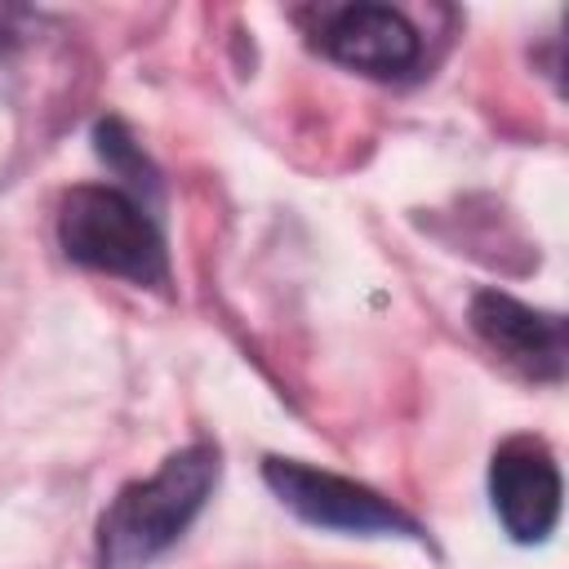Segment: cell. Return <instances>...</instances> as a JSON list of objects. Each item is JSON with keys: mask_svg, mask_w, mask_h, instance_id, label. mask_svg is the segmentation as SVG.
Segmentation results:
<instances>
[{"mask_svg": "<svg viewBox=\"0 0 569 569\" xmlns=\"http://www.w3.org/2000/svg\"><path fill=\"white\" fill-rule=\"evenodd\" d=\"M218 485V449L187 445L160 462L147 480H133L98 520V565L102 569H147L169 551L187 525L200 516Z\"/></svg>", "mask_w": 569, "mask_h": 569, "instance_id": "obj_1", "label": "cell"}, {"mask_svg": "<svg viewBox=\"0 0 569 569\" xmlns=\"http://www.w3.org/2000/svg\"><path fill=\"white\" fill-rule=\"evenodd\" d=\"M58 240L71 262L133 284H164V240L156 222L116 187H71L58 209Z\"/></svg>", "mask_w": 569, "mask_h": 569, "instance_id": "obj_2", "label": "cell"}, {"mask_svg": "<svg viewBox=\"0 0 569 569\" xmlns=\"http://www.w3.org/2000/svg\"><path fill=\"white\" fill-rule=\"evenodd\" d=\"M262 476H267L271 493L289 511H298L307 525L360 533V538H382V533L418 538L422 533L413 516H405L396 502H387L382 493H373L347 476H333V471H320V467H307L293 458H267Z\"/></svg>", "mask_w": 569, "mask_h": 569, "instance_id": "obj_3", "label": "cell"}, {"mask_svg": "<svg viewBox=\"0 0 569 569\" xmlns=\"http://www.w3.org/2000/svg\"><path fill=\"white\" fill-rule=\"evenodd\" d=\"M489 493L502 529L516 542H542L560 520V467L551 449L529 436L498 445L489 467Z\"/></svg>", "mask_w": 569, "mask_h": 569, "instance_id": "obj_4", "label": "cell"}, {"mask_svg": "<svg viewBox=\"0 0 569 569\" xmlns=\"http://www.w3.org/2000/svg\"><path fill=\"white\" fill-rule=\"evenodd\" d=\"M320 44L329 58H338L351 71L365 76H400L418 62V31L405 13L387 9V4H347L338 9L325 31Z\"/></svg>", "mask_w": 569, "mask_h": 569, "instance_id": "obj_5", "label": "cell"}, {"mask_svg": "<svg viewBox=\"0 0 569 569\" xmlns=\"http://www.w3.org/2000/svg\"><path fill=\"white\" fill-rule=\"evenodd\" d=\"M471 325L498 356H507L525 373L556 378L565 369V325L547 311L516 302L511 293H498V289L476 293L471 298Z\"/></svg>", "mask_w": 569, "mask_h": 569, "instance_id": "obj_6", "label": "cell"}]
</instances>
